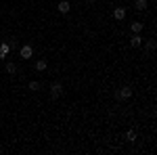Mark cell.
<instances>
[{
    "instance_id": "cell-8",
    "label": "cell",
    "mask_w": 157,
    "mask_h": 155,
    "mask_svg": "<svg viewBox=\"0 0 157 155\" xmlns=\"http://www.w3.org/2000/svg\"><path fill=\"white\" fill-rule=\"evenodd\" d=\"M113 17H115L117 21H121V19L126 17V9H121V6H117V9L113 11Z\"/></svg>"
},
{
    "instance_id": "cell-13",
    "label": "cell",
    "mask_w": 157,
    "mask_h": 155,
    "mask_svg": "<svg viewBox=\"0 0 157 155\" xmlns=\"http://www.w3.org/2000/svg\"><path fill=\"white\" fill-rule=\"evenodd\" d=\"M6 72L15 73V72H17V65H15V63H6Z\"/></svg>"
},
{
    "instance_id": "cell-11",
    "label": "cell",
    "mask_w": 157,
    "mask_h": 155,
    "mask_svg": "<svg viewBox=\"0 0 157 155\" xmlns=\"http://www.w3.org/2000/svg\"><path fill=\"white\" fill-rule=\"evenodd\" d=\"M27 88H29L32 92H36V90H40V88H42V84H40V82H36V80H34V82H29V86H27Z\"/></svg>"
},
{
    "instance_id": "cell-6",
    "label": "cell",
    "mask_w": 157,
    "mask_h": 155,
    "mask_svg": "<svg viewBox=\"0 0 157 155\" xmlns=\"http://www.w3.org/2000/svg\"><path fill=\"white\" fill-rule=\"evenodd\" d=\"M9 52H11V46H9V42H2V44H0V59H4Z\"/></svg>"
},
{
    "instance_id": "cell-9",
    "label": "cell",
    "mask_w": 157,
    "mask_h": 155,
    "mask_svg": "<svg viewBox=\"0 0 157 155\" xmlns=\"http://www.w3.org/2000/svg\"><path fill=\"white\" fill-rule=\"evenodd\" d=\"M134 9H136V11H145L147 9V0H134Z\"/></svg>"
},
{
    "instance_id": "cell-4",
    "label": "cell",
    "mask_w": 157,
    "mask_h": 155,
    "mask_svg": "<svg viewBox=\"0 0 157 155\" xmlns=\"http://www.w3.org/2000/svg\"><path fill=\"white\" fill-rule=\"evenodd\" d=\"M130 46L140 48L143 46V36H140V34H132V36H130Z\"/></svg>"
},
{
    "instance_id": "cell-10",
    "label": "cell",
    "mask_w": 157,
    "mask_h": 155,
    "mask_svg": "<svg viewBox=\"0 0 157 155\" xmlns=\"http://www.w3.org/2000/svg\"><path fill=\"white\" fill-rule=\"evenodd\" d=\"M130 27H132V34H140V32H143V23H140V21H134Z\"/></svg>"
},
{
    "instance_id": "cell-14",
    "label": "cell",
    "mask_w": 157,
    "mask_h": 155,
    "mask_svg": "<svg viewBox=\"0 0 157 155\" xmlns=\"http://www.w3.org/2000/svg\"><path fill=\"white\" fill-rule=\"evenodd\" d=\"M147 48H149V50H155V40H149V42H147Z\"/></svg>"
},
{
    "instance_id": "cell-3",
    "label": "cell",
    "mask_w": 157,
    "mask_h": 155,
    "mask_svg": "<svg viewBox=\"0 0 157 155\" xmlns=\"http://www.w3.org/2000/svg\"><path fill=\"white\" fill-rule=\"evenodd\" d=\"M61 95H63V86H61L59 82H52L50 84V96H52V99H59Z\"/></svg>"
},
{
    "instance_id": "cell-2",
    "label": "cell",
    "mask_w": 157,
    "mask_h": 155,
    "mask_svg": "<svg viewBox=\"0 0 157 155\" xmlns=\"http://www.w3.org/2000/svg\"><path fill=\"white\" fill-rule=\"evenodd\" d=\"M19 57H21V59H23V61L32 59V57H34V48L29 46V44H23V46L19 48Z\"/></svg>"
},
{
    "instance_id": "cell-12",
    "label": "cell",
    "mask_w": 157,
    "mask_h": 155,
    "mask_svg": "<svg viewBox=\"0 0 157 155\" xmlns=\"http://www.w3.org/2000/svg\"><path fill=\"white\" fill-rule=\"evenodd\" d=\"M126 141H128V143L136 141V132H134V130H128V132H126Z\"/></svg>"
},
{
    "instance_id": "cell-1",
    "label": "cell",
    "mask_w": 157,
    "mask_h": 155,
    "mask_svg": "<svg viewBox=\"0 0 157 155\" xmlns=\"http://www.w3.org/2000/svg\"><path fill=\"white\" fill-rule=\"evenodd\" d=\"M130 96H132V88H130V86H124V88H120V90L115 92V99H117V101H128Z\"/></svg>"
},
{
    "instance_id": "cell-7",
    "label": "cell",
    "mask_w": 157,
    "mask_h": 155,
    "mask_svg": "<svg viewBox=\"0 0 157 155\" xmlns=\"http://www.w3.org/2000/svg\"><path fill=\"white\" fill-rule=\"evenodd\" d=\"M34 67H36V72H44V69L48 67V63H46V59H38Z\"/></svg>"
},
{
    "instance_id": "cell-15",
    "label": "cell",
    "mask_w": 157,
    "mask_h": 155,
    "mask_svg": "<svg viewBox=\"0 0 157 155\" xmlns=\"http://www.w3.org/2000/svg\"><path fill=\"white\" fill-rule=\"evenodd\" d=\"M86 2H94V0H86Z\"/></svg>"
},
{
    "instance_id": "cell-5",
    "label": "cell",
    "mask_w": 157,
    "mask_h": 155,
    "mask_svg": "<svg viewBox=\"0 0 157 155\" xmlns=\"http://www.w3.org/2000/svg\"><path fill=\"white\" fill-rule=\"evenodd\" d=\"M57 9H59V13H63V15H65V13H69V9H71V4H69L67 0H61L59 4H57Z\"/></svg>"
}]
</instances>
